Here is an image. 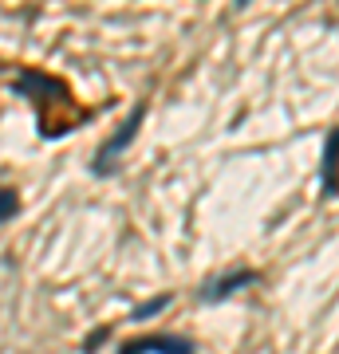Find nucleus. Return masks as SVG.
Segmentation results:
<instances>
[{
	"mask_svg": "<svg viewBox=\"0 0 339 354\" xmlns=\"http://www.w3.org/2000/svg\"><path fill=\"white\" fill-rule=\"evenodd\" d=\"M336 146H339V134H336V130H327V138H324V165H320L324 197H336Z\"/></svg>",
	"mask_w": 339,
	"mask_h": 354,
	"instance_id": "nucleus-4",
	"label": "nucleus"
},
{
	"mask_svg": "<svg viewBox=\"0 0 339 354\" xmlns=\"http://www.w3.org/2000/svg\"><path fill=\"white\" fill-rule=\"evenodd\" d=\"M142 114H146V106L139 102V106H134V111H130V114L123 118V127H119V130L111 134V142H107V146L99 150V165H95L99 174H103V169H111L114 158H119V153H123L126 146H130V142H134V134H139V127H142Z\"/></svg>",
	"mask_w": 339,
	"mask_h": 354,
	"instance_id": "nucleus-1",
	"label": "nucleus"
},
{
	"mask_svg": "<svg viewBox=\"0 0 339 354\" xmlns=\"http://www.w3.org/2000/svg\"><path fill=\"white\" fill-rule=\"evenodd\" d=\"M16 213V193L12 189H0V225Z\"/></svg>",
	"mask_w": 339,
	"mask_h": 354,
	"instance_id": "nucleus-6",
	"label": "nucleus"
},
{
	"mask_svg": "<svg viewBox=\"0 0 339 354\" xmlns=\"http://www.w3.org/2000/svg\"><path fill=\"white\" fill-rule=\"evenodd\" d=\"M103 339H107V327H99V330H91V335H87V342H83V351L91 354V351H95V346H99Z\"/></svg>",
	"mask_w": 339,
	"mask_h": 354,
	"instance_id": "nucleus-7",
	"label": "nucleus"
},
{
	"mask_svg": "<svg viewBox=\"0 0 339 354\" xmlns=\"http://www.w3.org/2000/svg\"><path fill=\"white\" fill-rule=\"evenodd\" d=\"M119 354H193V342L182 335H146V339H130Z\"/></svg>",
	"mask_w": 339,
	"mask_h": 354,
	"instance_id": "nucleus-2",
	"label": "nucleus"
},
{
	"mask_svg": "<svg viewBox=\"0 0 339 354\" xmlns=\"http://www.w3.org/2000/svg\"><path fill=\"white\" fill-rule=\"evenodd\" d=\"M166 307H170V295H154V299H146V304L142 307H134V323H146V319L150 315H158V311H166Z\"/></svg>",
	"mask_w": 339,
	"mask_h": 354,
	"instance_id": "nucleus-5",
	"label": "nucleus"
},
{
	"mask_svg": "<svg viewBox=\"0 0 339 354\" xmlns=\"http://www.w3.org/2000/svg\"><path fill=\"white\" fill-rule=\"evenodd\" d=\"M249 283H257V272H233V276H221V279H214V283H205V291H201V299L205 304H217V299H225V295H233V291H241V288H249Z\"/></svg>",
	"mask_w": 339,
	"mask_h": 354,
	"instance_id": "nucleus-3",
	"label": "nucleus"
}]
</instances>
